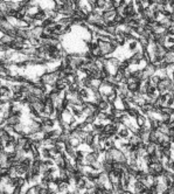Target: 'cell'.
<instances>
[{
  "mask_svg": "<svg viewBox=\"0 0 174 194\" xmlns=\"http://www.w3.org/2000/svg\"><path fill=\"white\" fill-rule=\"evenodd\" d=\"M109 84H111V86H113V87H118V84L119 83L116 81V78H114V76L113 75H109L108 77H106V80H105Z\"/></svg>",
  "mask_w": 174,
  "mask_h": 194,
  "instance_id": "23",
  "label": "cell"
},
{
  "mask_svg": "<svg viewBox=\"0 0 174 194\" xmlns=\"http://www.w3.org/2000/svg\"><path fill=\"white\" fill-rule=\"evenodd\" d=\"M46 13H47V18H49V19H51V20H54V21H57V20H59L60 14L57 13L56 11H54V10H49V11H46Z\"/></svg>",
  "mask_w": 174,
  "mask_h": 194,
  "instance_id": "13",
  "label": "cell"
},
{
  "mask_svg": "<svg viewBox=\"0 0 174 194\" xmlns=\"http://www.w3.org/2000/svg\"><path fill=\"white\" fill-rule=\"evenodd\" d=\"M13 128H14L15 133H18V134H22V133L25 132V130H26V125H25L22 122L19 123V124H16V125H14Z\"/></svg>",
  "mask_w": 174,
  "mask_h": 194,
  "instance_id": "16",
  "label": "cell"
},
{
  "mask_svg": "<svg viewBox=\"0 0 174 194\" xmlns=\"http://www.w3.org/2000/svg\"><path fill=\"white\" fill-rule=\"evenodd\" d=\"M106 3H108V0H96V1H95V4H96V8L103 11L104 7H105V5H106Z\"/></svg>",
  "mask_w": 174,
  "mask_h": 194,
  "instance_id": "25",
  "label": "cell"
},
{
  "mask_svg": "<svg viewBox=\"0 0 174 194\" xmlns=\"http://www.w3.org/2000/svg\"><path fill=\"white\" fill-rule=\"evenodd\" d=\"M123 20H124V18H123L122 15H119V14H116V16L113 18V22L117 25V26L122 25V23H123Z\"/></svg>",
  "mask_w": 174,
  "mask_h": 194,
  "instance_id": "30",
  "label": "cell"
},
{
  "mask_svg": "<svg viewBox=\"0 0 174 194\" xmlns=\"http://www.w3.org/2000/svg\"><path fill=\"white\" fill-rule=\"evenodd\" d=\"M142 71H144V76H142V80H141V81H149L150 77L153 76V75L156 74V71H157V67H156L153 63H149L147 66H145V67H144Z\"/></svg>",
  "mask_w": 174,
  "mask_h": 194,
  "instance_id": "2",
  "label": "cell"
},
{
  "mask_svg": "<svg viewBox=\"0 0 174 194\" xmlns=\"http://www.w3.org/2000/svg\"><path fill=\"white\" fill-rule=\"evenodd\" d=\"M84 157H85V152L81 149H77L76 150V158L75 159H79V160H84Z\"/></svg>",
  "mask_w": 174,
  "mask_h": 194,
  "instance_id": "28",
  "label": "cell"
},
{
  "mask_svg": "<svg viewBox=\"0 0 174 194\" xmlns=\"http://www.w3.org/2000/svg\"><path fill=\"white\" fill-rule=\"evenodd\" d=\"M40 154H41V157H42V159H43V160L51 159L50 153H49V149H47V147H42V149L40 150Z\"/></svg>",
  "mask_w": 174,
  "mask_h": 194,
  "instance_id": "18",
  "label": "cell"
},
{
  "mask_svg": "<svg viewBox=\"0 0 174 194\" xmlns=\"http://www.w3.org/2000/svg\"><path fill=\"white\" fill-rule=\"evenodd\" d=\"M156 150H157V143H149V144L146 145V152H147L149 156L154 154Z\"/></svg>",
  "mask_w": 174,
  "mask_h": 194,
  "instance_id": "14",
  "label": "cell"
},
{
  "mask_svg": "<svg viewBox=\"0 0 174 194\" xmlns=\"http://www.w3.org/2000/svg\"><path fill=\"white\" fill-rule=\"evenodd\" d=\"M161 111H162L161 114H166V115L173 116L174 115V108H172V106H162Z\"/></svg>",
  "mask_w": 174,
  "mask_h": 194,
  "instance_id": "22",
  "label": "cell"
},
{
  "mask_svg": "<svg viewBox=\"0 0 174 194\" xmlns=\"http://www.w3.org/2000/svg\"><path fill=\"white\" fill-rule=\"evenodd\" d=\"M22 192H21V188L20 187H14L13 189H12V194H21Z\"/></svg>",
  "mask_w": 174,
  "mask_h": 194,
  "instance_id": "33",
  "label": "cell"
},
{
  "mask_svg": "<svg viewBox=\"0 0 174 194\" xmlns=\"http://www.w3.org/2000/svg\"><path fill=\"white\" fill-rule=\"evenodd\" d=\"M110 45H111V47H112V48H113L114 50H117L118 48H121V46H119V43L117 42V40H116L114 38H113V39H112V40L110 41Z\"/></svg>",
  "mask_w": 174,
  "mask_h": 194,
  "instance_id": "31",
  "label": "cell"
},
{
  "mask_svg": "<svg viewBox=\"0 0 174 194\" xmlns=\"http://www.w3.org/2000/svg\"><path fill=\"white\" fill-rule=\"evenodd\" d=\"M94 138H95V136H94L91 132L88 133V134H86V137H85V139H84V143H83V144H86L88 146H91L92 143H94Z\"/></svg>",
  "mask_w": 174,
  "mask_h": 194,
  "instance_id": "21",
  "label": "cell"
},
{
  "mask_svg": "<svg viewBox=\"0 0 174 194\" xmlns=\"http://www.w3.org/2000/svg\"><path fill=\"white\" fill-rule=\"evenodd\" d=\"M111 153H112V157H113L114 161L121 162V164H126L127 162V157L119 149H117V147L111 149Z\"/></svg>",
  "mask_w": 174,
  "mask_h": 194,
  "instance_id": "1",
  "label": "cell"
},
{
  "mask_svg": "<svg viewBox=\"0 0 174 194\" xmlns=\"http://www.w3.org/2000/svg\"><path fill=\"white\" fill-rule=\"evenodd\" d=\"M43 34V27L42 26H36L34 28H32V35L33 38L41 39V35Z\"/></svg>",
  "mask_w": 174,
  "mask_h": 194,
  "instance_id": "8",
  "label": "cell"
},
{
  "mask_svg": "<svg viewBox=\"0 0 174 194\" xmlns=\"http://www.w3.org/2000/svg\"><path fill=\"white\" fill-rule=\"evenodd\" d=\"M69 143H70V145H71L74 149H76V150H77V149L81 146V144H82V141L79 139V138H77V137H73V136H71V138H70Z\"/></svg>",
  "mask_w": 174,
  "mask_h": 194,
  "instance_id": "12",
  "label": "cell"
},
{
  "mask_svg": "<svg viewBox=\"0 0 174 194\" xmlns=\"http://www.w3.org/2000/svg\"><path fill=\"white\" fill-rule=\"evenodd\" d=\"M117 134L122 138V139H129V137L131 136V132H130V130H129L127 128L123 126V128H121V129L118 130Z\"/></svg>",
  "mask_w": 174,
  "mask_h": 194,
  "instance_id": "5",
  "label": "cell"
},
{
  "mask_svg": "<svg viewBox=\"0 0 174 194\" xmlns=\"http://www.w3.org/2000/svg\"><path fill=\"white\" fill-rule=\"evenodd\" d=\"M70 182H69V180H66V181H61L60 184H59V193H61V194H63L64 192H67V191H69L70 189Z\"/></svg>",
  "mask_w": 174,
  "mask_h": 194,
  "instance_id": "6",
  "label": "cell"
},
{
  "mask_svg": "<svg viewBox=\"0 0 174 194\" xmlns=\"http://www.w3.org/2000/svg\"><path fill=\"white\" fill-rule=\"evenodd\" d=\"M21 122H22L21 121V116H15V115H11V117H8L6 119V124L12 125V126H14V125H16V124H19Z\"/></svg>",
  "mask_w": 174,
  "mask_h": 194,
  "instance_id": "4",
  "label": "cell"
},
{
  "mask_svg": "<svg viewBox=\"0 0 174 194\" xmlns=\"http://www.w3.org/2000/svg\"><path fill=\"white\" fill-rule=\"evenodd\" d=\"M159 131L151 130L150 131V143H157L158 142V137H159Z\"/></svg>",
  "mask_w": 174,
  "mask_h": 194,
  "instance_id": "17",
  "label": "cell"
},
{
  "mask_svg": "<svg viewBox=\"0 0 174 194\" xmlns=\"http://www.w3.org/2000/svg\"><path fill=\"white\" fill-rule=\"evenodd\" d=\"M138 42H139V45H140V47H141L142 49H146V48L149 47V45H150V41H149L146 38H144V36H140V38L138 39Z\"/></svg>",
  "mask_w": 174,
  "mask_h": 194,
  "instance_id": "19",
  "label": "cell"
},
{
  "mask_svg": "<svg viewBox=\"0 0 174 194\" xmlns=\"http://www.w3.org/2000/svg\"><path fill=\"white\" fill-rule=\"evenodd\" d=\"M13 41V38H11L10 35H7V34H4V35H1L0 36V42L1 43H5V45H11V42Z\"/></svg>",
  "mask_w": 174,
  "mask_h": 194,
  "instance_id": "20",
  "label": "cell"
},
{
  "mask_svg": "<svg viewBox=\"0 0 174 194\" xmlns=\"http://www.w3.org/2000/svg\"><path fill=\"white\" fill-rule=\"evenodd\" d=\"M164 61H165L167 64H172V63H174V53H173L172 50H168V51L165 54Z\"/></svg>",
  "mask_w": 174,
  "mask_h": 194,
  "instance_id": "9",
  "label": "cell"
},
{
  "mask_svg": "<svg viewBox=\"0 0 174 194\" xmlns=\"http://www.w3.org/2000/svg\"><path fill=\"white\" fill-rule=\"evenodd\" d=\"M160 80H161V78H160L157 74H154L153 76L150 77V80H149V84H150V86H153V87H157V86H158V83L160 82Z\"/></svg>",
  "mask_w": 174,
  "mask_h": 194,
  "instance_id": "15",
  "label": "cell"
},
{
  "mask_svg": "<svg viewBox=\"0 0 174 194\" xmlns=\"http://www.w3.org/2000/svg\"><path fill=\"white\" fill-rule=\"evenodd\" d=\"M3 1H6V3H7V1H11V0H3Z\"/></svg>",
  "mask_w": 174,
  "mask_h": 194,
  "instance_id": "36",
  "label": "cell"
},
{
  "mask_svg": "<svg viewBox=\"0 0 174 194\" xmlns=\"http://www.w3.org/2000/svg\"><path fill=\"white\" fill-rule=\"evenodd\" d=\"M157 131H159L160 133H164V134H168L169 128H168V125H167V124H164V123H161V125L159 126V129H158Z\"/></svg>",
  "mask_w": 174,
  "mask_h": 194,
  "instance_id": "26",
  "label": "cell"
},
{
  "mask_svg": "<svg viewBox=\"0 0 174 194\" xmlns=\"http://www.w3.org/2000/svg\"><path fill=\"white\" fill-rule=\"evenodd\" d=\"M154 1H156V4H165L166 0H154Z\"/></svg>",
  "mask_w": 174,
  "mask_h": 194,
  "instance_id": "34",
  "label": "cell"
},
{
  "mask_svg": "<svg viewBox=\"0 0 174 194\" xmlns=\"http://www.w3.org/2000/svg\"><path fill=\"white\" fill-rule=\"evenodd\" d=\"M55 194H61V193H55Z\"/></svg>",
  "mask_w": 174,
  "mask_h": 194,
  "instance_id": "37",
  "label": "cell"
},
{
  "mask_svg": "<svg viewBox=\"0 0 174 194\" xmlns=\"http://www.w3.org/2000/svg\"><path fill=\"white\" fill-rule=\"evenodd\" d=\"M129 86V90L132 91V93H136L139 90V83H131V84H127Z\"/></svg>",
  "mask_w": 174,
  "mask_h": 194,
  "instance_id": "29",
  "label": "cell"
},
{
  "mask_svg": "<svg viewBox=\"0 0 174 194\" xmlns=\"http://www.w3.org/2000/svg\"><path fill=\"white\" fill-rule=\"evenodd\" d=\"M159 23L161 27H164L165 29H169L172 25H173V21L169 19V18H166V16H161V19L159 20Z\"/></svg>",
  "mask_w": 174,
  "mask_h": 194,
  "instance_id": "3",
  "label": "cell"
},
{
  "mask_svg": "<svg viewBox=\"0 0 174 194\" xmlns=\"http://www.w3.org/2000/svg\"><path fill=\"white\" fill-rule=\"evenodd\" d=\"M113 76H114L116 81H117V82L119 83V84H121V83L123 82V80L125 78V77H124V74H123V71H122V70H117V73H116Z\"/></svg>",
  "mask_w": 174,
  "mask_h": 194,
  "instance_id": "24",
  "label": "cell"
},
{
  "mask_svg": "<svg viewBox=\"0 0 174 194\" xmlns=\"http://www.w3.org/2000/svg\"><path fill=\"white\" fill-rule=\"evenodd\" d=\"M108 177H109V180H110L112 184H117V182L121 181V178H119L117 174H116V172H114L113 170L108 173Z\"/></svg>",
  "mask_w": 174,
  "mask_h": 194,
  "instance_id": "11",
  "label": "cell"
},
{
  "mask_svg": "<svg viewBox=\"0 0 174 194\" xmlns=\"http://www.w3.org/2000/svg\"><path fill=\"white\" fill-rule=\"evenodd\" d=\"M134 119H136V124H137L138 128H142L147 123V117L145 115H138L137 118H134Z\"/></svg>",
  "mask_w": 174,
  "mask_h": 194,
  "instance_id": "7",
  "label": "cell"
},
{
  "mask_svg": "<svg viewBox=\"0 0 174 194\" xmlns=\"http://www.w3.org/2000/svg\"><path fill=\"white\" fill-rule=\"evenodd\" d=\"M96 121H97V117H96L94 114H92V115H89V116H86L85 119H84V122H85L86 124H94Z\"/></svg>",
  "mask_w": 174,
  "mask_h": 194,
  "instance_id": "27",
  "label": "cell"
},
{
  "mask_svg": "<svg viewBox=\"0 0 174 194\" xmlns=\"http://www.w3.org/2000/svg\"><path fill=\"white\" fill-rule=\"evenodd\" d=\"M82 194H89V193H88V192H86V191H85V192H83Z\"/></svg>",
  "mask_w": 174,
  "mask_h": 194,
  "instance_id": "35",
  "label": "cell"
},
{
  "mask_svg": "<svg viewBox=\"0 0 174 194\" xmlns=\"http://www.w3.org/2000/svg\"><path fill=\"white\" fill-rule=\"evenodd\" d=\"M127 142L131 144V145H138L141 141H140V137L138 134H134V133H131V136L129 137Z\"/></svg>",
  "mask_w": 174,
  "mask_h": 194,
  "instance_id": "10",
  "label": "cell"
},
{
  "mask_svg": "<svg viewBox=\"0 0 174 194\" xmlns=\"http://www.w3.org/2000/svg\"><path fill=\"white\" fill-rule=\"evenodd\" d=\"M136 32H137V34H138L139 36H141V35L144 34V32H145V27H142V26H138L137 28H136Z\"/></svg>",
  "mask_w": 174,
  "mask_h": 194,
  "instance_id": "32",
  "label": "cell"
}]
</instances>
